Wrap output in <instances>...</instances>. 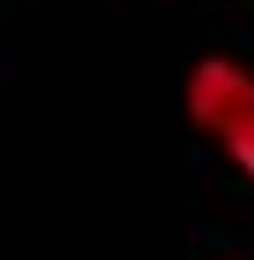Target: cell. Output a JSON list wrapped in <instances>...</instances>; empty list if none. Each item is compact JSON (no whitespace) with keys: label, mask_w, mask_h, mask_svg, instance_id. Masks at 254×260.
I'll return each mask as SVG.
<instances>
[{"label":"cell","mask_w":254,"mask_h":260,"mask_svg":"<svg viewBox=\"0 0 254 260\" xmlns=\"http://www.w3.org/2000/svg\"><path fill=\"white\" fill-rule=\"evenodd\" d=\"M185 116L208 145L254 185V64L208 52L185 75Z\"/></svg>","instance_id":"cell-1"}]
</instances>
